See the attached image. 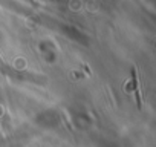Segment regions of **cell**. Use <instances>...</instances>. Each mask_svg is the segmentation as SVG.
Masks as SVG:
<instances>
[{"label":"cell","instance_id":"cell-1","mask_svg":"<svg viewBox=\"0 0 156 147\" xmlns=\"http://www.w3.org/2000/svg\"><path fill=\"white\" fill-rule=\"evenodd\" d=\"M132 83H133V91L136 94V103L138 107H141V97H139V86H138V77H136V70H132Z\"/></svg>","mask_w":156,"mask_h":147}]
</instances>
